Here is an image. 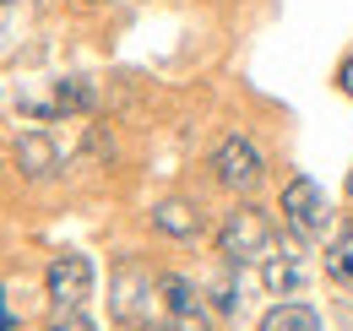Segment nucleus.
Returning <instances> with one entry per match:
<instances>
[{
    "instance_id": "nucleus-14",
    "label": "nucleus",
    "mask_w": 353,
    "mask_h": 331,
    "mask_svg": "<svg viewBox=\"0 0 353 331\" xmlns=\"http://www.w3.org/2000/svg\"><path fill=\"white\" fill-rule=\"evenodd\" d=\"M49 331H92V321H88V315H77V310H60V321H54Z\"/></svg>"
},
{
    "instance_id": "nucleus-4",
    "label": "nucleus",
    "mask_w": 353,
    "mask_h": 331,
    "mask_svg": "<svg viewBox=\"0 0 353 331\" xmlns=\"http://www.w3.org/2000/svg\"><path fill=\"white\" fill-rule=\"evenodd\" d=\"M44 288H49V299H54L60 310H82V304L92 299V261L77 255V250L54 255L49 272H44Z\"/></svg>"
},
{
    "instance_id": "nucleus-16",
    "label": "nucleus",
    "mask_w": 353,
    "mask_h": 331,
    "mask_svg": "<svg viewBox=\"0 0 353 331\" xmlns=\"http://www.w3.org/2000/svg\"><path fill=\"white\" fill-rule=\"evenodd\" d=\"M0 331H17V321H11V310H6V293H0Z\"/></svg>"
},
{
    "instance_id": "nucleus-3",
    "label": "nucleus",
    "mask_w": 353,
    "mask_h": 331,
    "mask_svg": "<svg viewBox=\"0 0 353 331\" xmlns=\"http://www.w3.org/2000/svg\"><path fill=\"white\" fill-rule=\"evenodd\" d=\"M212 174H218V185L223 190H234V196H250L256 185H261V152H256V141L250 136H228L218 152H212Z\"/></svg>"
},
{
    "instance_id": "nucleus-6",
    "label": "nucleus",
    "mask_w": 353,
    "mask_h": 331,
    "mask_svg": "<svg viewBox=\"0 0 353 331\" xmlns=\"http://www.w3.org/2000/svg\"><path fill=\"white\" fill-rule=\"evenodd\" d=\"M17 109H22V114H33V120L88 114V109H92V87H88V77H60L49 98H39V92H22V98H17Z\"/></svg>"
},
{
    "instance_id": "nucleus-2",
    "label": "nucleus",
    "mask_w": 353,
    "mask_h": 331,
    "mask_svg": "<svg viewBox=\"0 0 353 331\" xmlns=\"http://www.w3.org/2000/svg\"><path fill=\"white\" fill-rule=\"evenodd\" d=\"M152 310L163 315V277H152L147 266L125 261L114 272V315L120 321H152Z\"/></svg>"
},
{
    "instance_id": "nucleus-15",
    "label": "nucleus",
    "mask_w": 353,
    "mask_h": 331,
    "mask_svg": "<svg viewBox=\"0 0 353 331\" xmlns=\"http://www.w3.org/2000/svg\"><path fill=\"white\" fill-rule=\"evenodd\" d=\"M337 87H343V92H348V98H353V54H348V60H343V66H337Z\"/></svg>"
},
{
    "instance_id": "nucleus-17",
    "label": "nucleus",
    "mask_w": 353,
    "mask_h": 331,
    "mask_svg": "<svg viewBox=\"0 0 353 331\" xmlns=\"http://www.w3.org/2000/svg\"><path fill=\"white\" fill-rule=\"evenodd\" d=\"M82 6H103V0H82Z\"/></svg>"
},
{
    "instance_id": "nucleus-12",
    "label": "nucleus",
    "mask_w": 353,
    "mask_h": 331,
    "mask_svg": "<svg viewBox=\"0 0 353 331\" xmlns=\"http://www.w3.org/2000/svg\"><path fill=\"white\" fill-rule=\"evenodd\" d=\"M261 283L272 293H299L305 288V266H299L294 255H272V261L261 266Z\"/></svg>"
},
{
    "instance_id": "nucleus-1",
    "label": "nucleus",
    "mask_w": 353,
    "mask_h": 331,
    "mask_svg": "<svg viewBox=\"0 0 353 331\" xmlns=\"http://www.w3.org/2000/svg\"><path fill=\"white\" fill-rule=\"evenodd\" d=\"M277 250V228L261 207H234L218 228V255L228 266H266Z\"/></svg>"
},
{
    "instance_id": "nucleus-11",
    "label": "nucleus",
    "mask_w": 353,
    "mask_h": 331,
    "mask_svg": "<svg viewBox=\"0 0 353 331\" xmlns=\"http://www.w3.org/2000/svg\"><path fill=\"white\" fill-rule=\"evenodd\" d=\"M261 331H321V315L310 304H277L261 315Z\"/></svg>"
},
{
    "instance_id": "nucleus-18",
    "label": "nucleus",
    "mask_w": 353,
    "mask_h": 331,
    "mask_svg": "<svg viewBox=\"0 0 353 331\" xmlns=\"http://www.w3.org/2000/svg\"><path fill=\"white\" fill-rule=\"evenodd\" d=\"M348 196H353V174H348Z\"/></svg>"
},
{
    "instance_id": "nucleus-13",
    "label": "nucleus",
    "mask_w": 353,
    "mask_h": 331,
    "mask_svg": "<svg viewBox=\"0 0 353 331\" xmlns=\"http://www.w3.org/2000/svg\"><path fill=\"white\" fill-rule=\"evenodd\" d=\"M28 6H33V0H0V39L11 33V17H22Z\"/></svg>"
},
{
    "instance_id": "nucleus-9",
    "label": "nucleus",
    "mask_w": 353,
    "mask_h": 331,
    "mask_svg": "<svg viewBox=\"0 0 353 331\" xmlns=\"http://www.w3.org/2000/svg\"><path fill=\"white\" fill-rule=\"evenodd\" d=\"M326 277H332L337 288L353 293V217L332 234V245H326Z\"/></svg>"
},
{
    "instance_id": "nucleus-5",
    "label": "nucleus",
    "mask_w": 353,
    "mask_h": 331,
    "mask_svg": "<svg viewBox=\"0 0 353 331\" xmlns=\"http://www.w3.org/2000/svg\"><path fill=\"white\" fill-rule=\"evenodd\" d=\"M283 223L299 234V239H321L326 234V196H321V185L315 179H288L283 185Z\"/></svg>"
},
{
    "instance_id": "nucleus-8",
    "label": "nucleus",
    "mask_w": 353,
    "mask_h": 331,
    "mask_svg": "<svg viewBox=\"0 0 353 331\" xmlns=\"http://www.w3.org/2000/svg\"><path fill=\"white\" fill-rule=\"evenodd\" d=\"M17 163H22V174H33V179H49L60 168V152H54V141H49L44 130H22L17 136Z\"/></svg>"
},
{
    "instance_id": "nucleus-10",
    "label": "nucleus",
    "mask_w": 353,
    "mask_h": 331,
    "mask_svg": "<svg viewBox=\"0 0 353 331\" xmlns=\"http://www.w3.org/2000/svg\"><path fill=\"white\" fill-rule=\"evenodd\" d=\"M152 223H158V234H169V239H196V234H201V217L185 207V201L152 207Z\"/></svg>"
},
{
    "instance_id": "nucleus-7",
    "label": "nucleus",
    "mask_w": 353,
    "mask_h": 331,
    "mask_svg": "<svg viewBox=\"0 0 353 331\" xmlns=\"http://www.w3.org/2000/svg\"><path fill=\"white\" fill-rule=\"evenodd\" d=\"M163 331H212V315H207L201 293L174 272H163Z\"/></svg>"
}]
</instances>
